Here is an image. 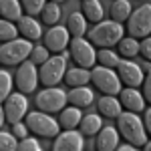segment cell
Listing matches in <instances>:
<instances>
[{
    "mask_svg": "<svg viewBox=\"0 0 151 151\" xmlns=\"http://www.w3.org/2000/svg\"><path fill=\"white\" fill-rule=\"evenodd\" d=\"M119 52H121V57L125 58H133L137 52H139V42H137V38H121V42H119Z\"/></svg>",
    "mask_w": 151,
    "mask_h": 151,
    "instance_id": "obj_27",
    "label": "cell"
},
{
    "mask_svg": "<svg viewBox=\"0 0 151 151\" xmlns=\"http://www.w3.org/2000/svg\"><path fill=\"white\" fill-rule=\"evenodd\" d=\"M50 2H57V4H58V2H63V0H50Z\"/></svg>",
    "mask_w": 151,
    "mask_h": 151,
    "instance_id": "obj_43",
    "label": "cell"
},
{
    "mask_svg": "<svg viewBox=\"0 0 151 151\" xmlns=\"http://www.w3.org/2000/svg\"><path fill=\"white\" fill-rule=\"evenodd\" d=\"M67 101H69L67 93L57 89V87H47L45 91H40L35 97L36 109H40L42 113H57V111H60L67 105Z\"/></svg>",
    "mask_w": 151,
    "mask_h": 151,
    "instance_id": "obj_5",
    "label": "cell"
},
{
    "mask_svg": "<svg viewBox=\"0 0 151 151\" xmlns=\"http://www.w3.org/2000/svg\"><path fill=\"white\" fill-rule=\"evenodd\" d=\"M143 151H151V141H147V143L143 145Z\"/></svg>",
    "mask_w": 151,
    "mask_h": 151,
    "instance_id": "obj_42",
    "label": "cell"
},
{
    "mask_svg": "<svg viewBox=\"0 0 151 151\" xmlns=\"http://www.w3.org/2000/svg\"><path fill=\"white\" fill-rule=\"evenodd\" d=\"M141 69H143V70H147V73H149V70H151V65H149V60H145V63H143V67H141Z\"/></svg>",
    "mask_w": 151,
    "mask_h": 151,
    "instance_id": "obj_41",
    "label": "cell"
},
{
    "mask_svg": "<svg viewBox=\"0 0 151 151\" xmlns=\"http://www.w3.org/2000/svg\"><path fill=\"white\" fill-rule=\"evenodd\" d=\"M67 99H69V103L73 105V107L83 109V107H89V105L93 103V91H91L89 87H77V89L69 91Z\"/></svg>",
    "mask_w": 151,
    "mask_h": 151,
    "instance_id": "obj_17",
    "label": "cell"
},
{
    "mask_svg": "<svg viewBox=\"0 0 151 151\" xmlns=\"http://www.w3.org/2000/svg\"><path fill=\"white\" fill-rule=\"evenodd\" d=\"M121 38H123V26L119 22H115V20L99 22L89 30V42L97 45V47H103V48L119 45Z\"/></svg>",
    "mask_w": 151,
    "mask_h": 151,
    "instance_id": "obj_2",
    "label": "cell"
},
{
    "mask_svg": "<svg viewBox=\"0 0 151 151\" xmlns=\"http://www.w3.org/2000/svg\"><path fill=\"white\" fill-rule=\"evenodd\" d=\"M121 101H117L115 97L111 95H105L103 99H99V113L103 117H109V119H115V117L121 115Z\"/></svg>",
    "mask_w": 151,
    "mask_h": 151,
    "instance_id": "obj_19",
    "label": "cell"
},
{
    "mask_svg": "<svg viewBox=\"0 0 151 151\" xmlns=\"http://www.w3.org/2000/svg\"><path fill=\"white\" fill-rule=\"evenodd\" d=\"M26 109H28V101H26L24 93H12L4 101V113H6V121L10 125L20 123V119L26 117Z\"/></svg>",
    "mask_w": 151,
    "mask_h": 151,
    "instance_id": "obj_11",
    "label": "cell"
},
{
    "mask_svg": "<svg viewBox=\"0 0 151 151\" xmlns=\"http://www.w3.org/2000/svg\"><path fill=\"white\" fill-rule=\"evenodd\" d=\"M38 81H40V77L35 69V63H22L18 67V73L14 75V83L20 93H35Z\"/></svg>",
    "mask_w": 151,
    "mask_h": 151,
    "instance_id": "obj_10",
    "label": "cell"
},
{
    "mask_svg": "<svg viewBox=\"0 0 151 151\" xmlns=\"http://www.w3.org/2000/svg\"><path fill=\"white\" fill-rule=\"evenodd\" d=\"M67 28L73 36H83L87 32V18L81 12H73L69 16V20H67Z\"/></svg>",
    "mask_w": 151,
    "mask_h": 151,
    "instance_id": "obj_25",
    "label": "cell"
},
{
    "mask_svg": "<svg viewBox=\"0 0 151 151\" xmlns=\"http://www.w3.org/2000/svg\"><path fill=\"white\" fill-rule=\"evenodd\" d=\"M97 151H115L119 145V131L113 127H103L97 137Z\"/></svg>",
    "mask_w": 151,
    "mask_h": 151,
    "instance_id": "obj_16",
    "label": "cell"
},
{
    "mask_svg": "<svg viewBox=\"0 0 151 151\" xmlns=\"http://www.w3.org/2000/svg\"><path fill=\"white\" fill-rule=\"evenodd\" d=\"M103 127V121L99 115H87L83 117V125H81V133L83 135H95L99 133Z\"/></svg>",
    "mask_w": 151,
    "mask_h": 151,
    "instance_id": "obj_26",
    "label": "cell"
},
{
    "mask_svg": "<svg viewBox=\"0 0 151 151\" xmlns=\"http://www.w3.org/2000/svg\"><path fill=\"white\" fill-rule=\"evenodd\" d=\"M129 16H131V4L127 0H115L111 4V20L121 24L123 20H129Z\"/></svg>",
    "mask_w": 151,
    "mask_h": 151,
    "instance_id": "obj_24",
    "label": "cell"
},
{
    "mask_svg": "<svg viewBox=\"0 0 151 151\" xmlns=\"http://www.w3.org/2000/svg\"><path fill=\"white\" fill-rule=\"evenodd\" d=\"M139 52L143 55L145 60H149V63H151V38H149V36L143 38V40L139 42Z\"/></svg>",
    "mask_w": 151,
    "mask_h": 151,
    "instance_id": "obj_36",
    "label": "cell"
},
{
    "mask_svg": "<svg viewBox=\"0 0 151 151\" xmlns=\"http://www.w3.org/2000/svg\"><path fill=\"white\" fill-rule=\"evenodd\" d=\"M91 81L105 95L115 97V95L121 93V79L115 77V73L111 69H107V67H95L91 70Z\"/></svg>",
    "mask_w": 151,
    "mask_h": 151,
    "instance_id": "obj_7",
    "label": "cell"
},
{
    "mask_svg": "<svg viewBox=\"0 0 151 151\" xmlns=\"http://www.w3.org/2000/svg\"><path fill=\"white\" fill-rule=\"evenodd\" d=\"M30 58H32L35 65H45V63L48 60V48L47 47H35Z\"/></svg>",
    "mask_w": 151,
    "mask_h": 151,
    "instance_id": "obj_34",
    "label": "cell"
},
{
    "mask_svg": "<svg viewBox=\"0 0 151 151\" xmlns=\"http://www.w3.org/2000/svg\"><path fill=\"white\" fill-rule=\"evenodd\" d=\"M52 151H83V133H77L73 129L58 133Z\"/></svg>",
    "mask_w": 151,
    "mask_h": 151,
    "instance_id": "obj_14",
    "label": "cell"
},
{
    "mask_svg": "<svg viewBox=\"0 0 151 151\" xmlns=\"http://www.w3.org/2000/svg\"><path fill=\"white\" fill-rule=\"evenodd\" d=\"M69 28L67 26H55V28H48V32L45 35V47L52 52H63L67 45H70L69 40Z\"/></svg>",
    "mask_w": 151,
    "mask_h": 151,
    "instance_id": "obj_13",
    "label": "cell"
},
{
    "mask_svg": "<svg viewBox=\"0 0 151 151\" xmlns=\"http://www.w3.org/2000/svg\"><path fill=\"white\" fill-rule=\"evenodd\" d=\"M65 69H67V52L63 57H52L40 67V83L45 87H55L57 83H60V79L65 77Z\"/></svg>",
    "mask_w": 151,
    "mask_h": 151,
    "instance_id": "obj_8",
    "label": "cell"
},
{
    "mask_svg": "<svg viewBox=\"0 0 151 151\" xmlns=\"http://www.w3.org/2000/svg\"><path fill=\"white\" fill-rule=\"evenodd\" d=\"M70 57L81 69H91L95 65V60H97L91 42H87L83 36H75L70 40Z\"/></svg>",
    "mask_w": 151,
    "mask_h": 151,
    "instance_id": "obj_9",
    "label": "cell"
},
{
    "mask_svg": "<svg viewBox=\"0 0 151 151\" xmlns=\"http://www.w3.org/2000/svg\"><path fill=\"white\" fill-rule=\"evenodd\" d=\"M117 151H137V149H135V145H123V147H119Z\"/></svg>",
    "mask_w": 151,
    "mask_h": 151,
    "instance_id": "obj_40",
    "label": "cell"
},
{
    "mask_svg": "<svg viewBox=\"0 0 151 151\" xmlns=\"http://www.w3.org/2000/svg\"><path fill=\"white\" fill-rule=\"evenodd\" d=\"M26 133H28V127L22 125V123H14L12 125V135L16 139H26Z\"/></svg>",
    "mask_w": 151,
    "mask_h": 151,
    "instance_id": "obj_37",
    "label": "cell"
},
{
    "mask_svg": "<svg viewBox=\"0 0 151 151\" xmlns=\"http://www.w3.org/2000/svg\"><path fill=\"white\" fill-rule=\"evenodd\" d=\"M119 95H121V105H123L127 111H131V113H139V111H143V107H145V97H143L141 93H137L133 87L123 89Z\"/></svg>",
    "mask_w": 151,
    "mask_h": 151,
    "instance_id": "obj_15",
    "label": "cell"
},
{
    "mask_svg": "<svg viewBox=\"0 0 151 151\" xmlns=\"http://www.w3.org/2000/svg\"><path fill=\"white\" fill-rule=\"evenodd\" d=\"M58 123H60V127H65V129H75L81 123V109L79 107L63 109L60 111V117H58Z\"/></svg>",
    "mask_w": 151,
    "mask_h": 151,
    "instance_id": "obj_23",
    "label": "cell"
},
{
    "mask_svg": "<svg viewBox=\"0 0 151 151\" xmlns=\"http://www.w3.org/2000/svg\"><path fill=\"white\" fill-rule=\"evenodd\" d=\"M28 131H32L38 137H57L60 123H57L52 117H48L42 111H35V113H28L26 115V123H24Z\"/></svg>",
    "mask_w": 151,
    "mask_h": 151,
    "instance_id": "obj_4",
    "label": "cell"
},
{
    "mask_svg": "<svg viewBox=\"0 0 151 151\" xmlns=\"http://www.w3.org/2000/svg\"><path fill=\"white\" fill-rule=\"evenodd\" d=\"M32 55V45H30V40H10V42H4L2 48H0V58H2V63L4 65H18V63H22L26 57H30Z\"/></svg>",
    "mask_w": 151,
    "mask_h": 151,
    "instance_id": "obj_6",
    "label": "cell"
},
{
    "mask_svg": "<svg viewBox=\"0 0 151 151\" xmlns=\"http://www.w3.org/2000/svg\"><path fill=\"white\" fill-rule=\"evenodd\" d=\"M143 125H145V131L151 135V109H147L145 113V119H143Z\"/></svg>",
    "mask_w": 151,
    "mask_h": 151,
    "instance_id": "obj_39",
    "label": "cell"
},
{
    "mask_svg": "<svg viewBox=\"0 0 151 151\" xmlns=\"http://www.w3.org/2000/svg\"><path fill=\"white\" fill-rule=\"evenodd\" d=\"M143 97H145V101L151 105V70L147 73V79L143 81Z\"/></svg>",
    "mask_w": 151,
    "mask_h": 151,
    "instance_id": "obj_38",
    "label": "cell"
},
{
    "mask_svg": "<svg viewBox=\"0 0 151 151\" xmlns=\"http://www.w3.org/2000/svg\"><path fill=\"white\" fill-rule=\"evenodd\" d=\"M117 125H119V133L125 137L135 147H143L147 143V135H145V125L139 117L131 111H125L117 117Z\"/></svg>",
    "mask_w": 151,
    "mask_h": 151,
    "instance_id": "obj_1",
    "label": "cell"
},
{
    "mask_svg": "<svg viewBox=\"0 0 151 151\" xmlns=\"http://www.w3.org/2000/svg\"><path fill=\"white\" fill-rule=\"evenodd\" d=\"M24 12H28V16H35V14H40L42 8L47 6V0H20Z\"/></svg>",
    "mask_w": 151,
    "mask_h": 151,
    "instance_id": "obj_31",
    "label": "cell"
},
{
    "mask_svg": "<svg viewBox=\"0 0 151 151\" xmlns=\"http://www.w3.org/2000/svg\"><path fill=\"white\" fill-rule=\"evenodd\" d=\"M18 151H42V149H40L38 141H35V139H22V141H20V145H18Z\"/></svg>",
    "mask_w": 151,
    "mask_h": 151,
    "instance_id": "obj_35",
    "label": "cell"
},
{
    "mask_svg": "<svg viewBox=\"0 0 151 151\" xmlns=\"http://www.w3.org/2000/svg\"><path fill=\"white\" fill-rule=\"evenodd\" d=\"M18 30H20V35L26 38V40H36V38H40V24L35 20V16H22L20 20H18Z\"/></svg>",
    "mask_w": 151,
    "mask_h": 151,
    "instance_id": "obj_18",
    "label": "cell"
},
{
    "mask_svg": "<svg viewBox=\"0 0 151 151\" xmlns=\"http://www.w3.org/2000/svg\"><path fill=\"white\" fill-rule=\"evenodd\" d=\"M10 89H12V79L6 70H0V101H6L10 97Z\"/></svg>",
    "mask_w": 151,
    "mask_h": 151,
    "instance_id": "obj_32",
    "label": "cell"
},
{
    "mask_svg": "<svg viewBox=\"0 0 151 151\" xmlns=\"http://www.w3.org/2000/svg\"><path fill=\"white\" fill-rule=\"evenodd\" d=\"M65 81H67V85L73 87V89H77V87H87V83L91 81V73L87 69H70V70H67Z\"/></svg>",
    "mask_w": 151,
    "mask_h": 151,
    "instance_id": "obj_22",
    "label": "cell"
},
{
    "mask_svg": "<svg viewBox=\"0 0 151 151\" xmlns=\"http://www.w3.org/2000/svg\"><path fill=\"white\" fill-rule=\"evenodd\" d=\"M40 16H42V22L45 24H57V20L60 18V8H58L57 2H47V6L42 8L40 12Z\"/></svg>",
    "mask_w": 151,
    "mask_h": 151,
    "instance_id": "obj_28",
    "label": "cell"
},
{
    "mask_svg": "<svg viewBox=\"0 0 151 151\" xmlns=\"http://www.w3.org/2000/svg\"><path fill=\"white\" fill-rule=\"evenodd\" d=\"M119 63H121V60H119V57H117L113 50H109V48H103V50H99V65H101V67H107V69H115Z\"/></svg>",
    "mask_w": 151,
    "mask_h": 151,
    "instance_id": "obj_30",
    "label": "cell"
},
{
    "mask_svg": "<svg viewBox=\"0 0 151 151\" xmlns=\"http://www.w3.org/2000/svg\"><path fill=\"white\" fill-rule=\"evenodd\" d=\"M20 30L10 22V20H2L0 22V38H2V42H10V40H16V35H18Z\"/></svg>",
    "mask_w": 151,
    "mask_h": 151,
    "instance_id": "obj_29",
    "label": "cell"
},
{
    "mask_svg": "<svg viewBox=\"0 0 151 151\" xmlns=\"http://www.w3.org/2000/svg\"><path fill=\"white\" fill-rule=\"evenodd\" d=\"M103 4L99 0H83V16L89 20V22L99 24L103 18Z\"/></svg>",
    "mask_w": 151,
    "mask_h": 151,
    "instance_id": "obj_20",
    "label": "cell"
},
{
    "mask_svg": "<svg viewBox=\"0 0 151 151\" xmlns=\"http://www.w3.org/2000/svg\"><path fill=\"white\" fill-rule=\"evenodd\" d=\"M117 77L121 79V83H125L127 87H139L143 83V69L139 65L131 63V60H121L117 65Z\"/></svg>",
    "mask_w": 151,
    "mask_h": 151,
    "instance_id": "obj_12",
    "label": "cell"
},
{
    "mask_svg": "<svg viewBox=\"0 0 151 151\" xmlns=\"http://www.w3.org/2000/svg\"><path fill=\"white\" fill-rule=\"evenodd\" d=\"M0 151H18V141L12 133H0Z\"/></svg>",
    "mask_w": 151,
    "mask_h": 151,
    "instance_id": "obj_33",
    "label": "cell"
},
{
    "mask_svg": "<svg viewBox=\"0 0 151 151\" xmlns=\"http://www.w3.org/2000/svg\"><path fill=\"white\" fill-rule=\"evenodd\" d=\"M127 32L131 38H147L151 32V4H141L131 12L127 20Z\"/></svg>",
    "mask_w": 151,
    "mask_h": 151,
    "instance_id": "obj_3",
    "label": "cell"
},
{
    "mask_svg": "<svg viewBox=\"0 0 151 151\" xmlns=\"http://www.w3.org/2000/svg\"><path fill=\"white\" fill-rule=\"evenodd\" d=\"M0 12L4 20H20L22 18V4L18 0H0Z\"/></svg>",
    "mask_w": 151,
    "mask_h": 151,
    "instance_id": "obj_21",
    "label": "cell"
}]
</instances>
